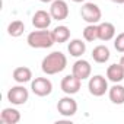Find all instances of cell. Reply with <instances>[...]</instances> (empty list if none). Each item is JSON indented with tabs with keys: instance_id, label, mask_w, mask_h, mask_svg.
<instances>
[{
	"instance_id": "ba28073f",
	"label": "cell",
	"mask_w": 124,
	"mask_h": 124,
	"mask_svg": "<svg viewBox=\"0 0 124 124\" xmlns=\"http://www.w3.org/2000/svg\"><path fill=\"white\" fill-rule=\"evenodd\" d=\"M80 86H82V80L79 78H76L73 73L72 75H67L61 79V83H60V88L66 95H75L80 91Z\"/></svg>"
},
{
	"instance_id": "6da1fadb",
	"label": "cell",
	"mask_w": 124,
	"mask_h": 124,
	"mask_svg": "<svg viewBox=\"0 0 124 124\" xmlns=\"http://www.w3.org/2000/svg\"><path fill=\"white\" fill-rule=\"evenodd\" d=\"M67 67V57L61 51H53L42 58L41 70L45 75H57Z\"/></svg>"
},
{
	"instance_id": "e0dca14e",
	"label": "cell",
	"mask_w": 124,
	"mask_h": 124,
	"mask_svg": "<svg viewBox=\"0 0 124 124\" xmlns=\"http://www.w3.org/2000/svg\"><path fill=\"white\" fill-rule=\"evenodd\" d=\"M108 96L112 104L123 105L124 104V86L120 83H114V86L108 89Z\"/></svg>"
},
{
	"instance_id": "8fae6325",
	"label": "cell",
	"mask_w": 124,
	"mask_h": 124,
	"mask_svg": "<svg viewBox=\"0 0 124 124\" xmlns=\"http://www.w3.org/2000/svg\"><path fill=\"white\" fill-rule=\"evenodd\" d=\"M53 22V16L47 10H37L32 15V25L37 29H48Z\"/></svg>"
},
{
	"instance_id": "9a60e30c",
	"label": "cell",
	"mask_w": 124,
	"mask_h": 124,
	"mask_svg": "<svg viewBox=\"0 0 124 124\" xmlns=\"http://www.w3.org/2000/svg\"><path fill=\"white\" fill-rule=\"evenodd\" d=\"M21 121V112L16 108H5L0 114V123L3 124H16Z\"/></svg>"
},
{
	"instance_id": "9c48e42d",
	"label": "cell",
	"mask_w": 124,
	"mask_h": 124,
	"mask_svg": "<svg viewBox=\"0 0 124 124\" xmlns=\"http://www.w3.org/2000/svg\"><path fill=\"white\" fill-rule=\"evenodd\" d=\"M50 13L54 21H64L69 16V5L64 0H54L50 6Z\"/></svg>"
},
{
	"instance_id": "d4e9b609",
	"label": "cell",
	"mask_w": 124,
	"mask_h": 124,
	"mask_svg": "<svg viewBox=\"0 0 124 124\" xmlns=\"http://www.w3.org/2000/svg\"><path fill=\"white\" fill-rule=\"evenodd\" d=\"M39 2H42V3H51V2H54V0H39Z\"/></svg>"
},
{
	"instance_id": "277c9868",
	"label": "cell",
	"mask_w": 124,
	"mask_h": 124,
	"mask_svg": "<svg viewBox=\"0 0 124 124\" xmlns=\"http://www.w3.org/2000/svg\"><path fill=\"white\" fill-rule=\"evenodd\" d=\"M88 89H89L91 95H93V96H102L109 89L108 88V80L102 75H95V76L89 78Z\"/></svg>"
},
{
	"instance_id": "30bf717a",
	"label": "cell",
	"mask_w": 124,
	"mask_h": 124,
	"mask_svg": "<svg viewBox=\"0 0 124 124\" xmlns=\"http://www.w3.org/2000/svg\"><path fill=\"white\" fill-rule=\"evenodd\" d=\"M72 73L76 78H79L80 80L89 79L91 78V73H92V66H91V63H89L88 60L80 58V60L75 61V64L72 67Z\"/></svg>"
},
{
	"instance_id": "2e32d148",
	"label": "cell",
	"mask_w": 124,
	"mask_h": 124,
	"mask_svg": "<svg viewBox=\"0 0 124 124\" xmlns=\"http://www.w3.org/2000/svg\"><path fill=\"white\" fill-rule=\"evenodd\" d=\"M12 76H13V80H15L16 83H22V85L32 80V72H31V69L26 67V66H19V67H16V69L13 70Z\"/></svg>"
},
{
	"instance_id": "7402d4cb",
	"label": "cell",
	"mask_w": 124,
	"mask_h": 124,
	"mask_svg": "<svg viewBox=\"0 0 124 124\" xmlns=\"http://www.w3.org/2000/svg\"><path fill=\"white\" fill-rule=\"evenodd\" d=\"M114 48H115L118 53H124V32L118 34V35L114 38Z\"/></svg>"
},
{
	"instance_id": "cb8c5ba5",
	"label": "cell",
	"mask_w": 124,
	"mask_h": 124,
	"mask_svg": "<svg viewBox=\"0 0 124 124\" xmlns=\"http://www.w3.org/2000/svg\"><path fill=\"white\" fill-rule=\"evenodd\" d=\"M120 64H121V66H123V69H124V55L120 58Z\"/></svg>"
},
{
	"instance_id": "7c38bea8",
	"label": "cell",
	"mask_w": 124,
	"mask_h": 124,
	"mask_svg": "<svg viewBox=\"0 0 124 124\" xmlns=\"http://www.w3.org/2000/svg\"><path fill=\"white\" fill-rule=\"evenodd\" d=\"M107 79L112 83H120L124 80V69L120 63H114L107 69Z\"/></svg>"
},
{
	"instance_id": "3957f363",
	"label": "cell",
	"mask_w": 124,
	"mask_h": 124,
	"mask_svg": "<svg viewBox=\"0 0 124 124\" xmlns=\"http://www.w3.org/2000/svg\"><path fill=\"white\" fill-rule=\"evenodd\" d=\"M80 16L88 23H98L102 19V12L95 3H85L80 8Z\"/></svg>"
},
{
	"instance_id": "4fadbf2b",
	"label": "cell",
	"mask_w": 124,
	"mask_h": 124,
	"mask_svg": "<svg viewBox=\"0 0 124 124\" xmlns=\"http://www.w3.org/2000/svg\"><path fill=\"white\" fill-rule=\"evenodd\" d=\"M98 34L101 41H111L115 38V26L111 22H101L98 25Z\"/></svg>"
},
{
	"instance_id": "8992f818",
	"label": "cell",
	"mask_w": 124,
	"mask_h": 124,
	"mask_svg": "<svg viewBox=\"0 0 124 124\" xmlns=\"http://www.w3.org/2000/svg\"><path fill=\"white\" fill-rule=\"evenodd\" d=\"M57 111L63 117H73L78 112V102L72 98V95L63 96L57 102Z\"/></svg>"
},
{
	"instance_id": "ffe728a7",
	"label": "cell",
	"mask_w": 124,
	"mask_h": 124,
	"mask_svg": "<svg viewBox=\"0 0 124 124\" xmlns=\"http://www.w3.org/2000/svg\"><path fill=\"white\" fill-rule=\"evenodd\" d=\"M83 39L88 41V42H93V41L99 39L98 25L96 23H89L88 26H85V29H83Z\"/></svg>"
},
{
	"instance_id": "52a82bcc",
	"label": "cell",
	"mask_w": 124,
	"mask_h": 124,
	"mask_svg": "<svg viewBox=\"0 0 124 124\" xmlns=\"http://www.w3.org/2000/svg\"><path fill=\"white\" fill-rule=\"evenodd\" d=\"M31 91L37 96H48L53 92V83L48 78H35L31 80Z\"/></svg>"
},
{
	"instance_id": "7a4b0ae2",
	"label": "cell",
	"mask_w": 124,
	"mask_h": 124,
	"mask_svg": "<svg viewBox=\"0 0 124 124\" xmlns=\"http://www.w3.org/2000/svg\"><path fill=\"white\" fill-rule=\"evenodd\" d=\"M26 42L31 48H50L55 44L53 31H47V29H38L29 32L26 37Z\"/></svg>"
},
{
	"instance_id": "5b68a950",
	"label": "cell",
	"mask_w": 124,
	"mask_h": 124,
	"mask_svg": "<svg viewBox=\"0 0 124 124\" xmlns=\"http://www.w3.org/2000/svg\"><path fill=\"white\" fill-rule=\"evenodd\" d=\"M28 99H29V92L22 83L12 86L8 92V101L13 105H23L26 104Z\"/></svg>"
},
{
	"instance_id": "603a6c76",
	"label": "cell",
	"mask_w": 124,
	"mask_h": 124,
	"mask_svg": "<svg viewBox=\"0 0 124 124\" xmlns=\"http://www.w3.org/2000/svg\"><path fill=\"white\" fill-rule=\"evenodd\" d=\"M111 2H114V3H117V5H123L124 0H111Z\"/></svg>"
},
{
	"instance_id": "ac0fdd59",
	"label": "cell",
	"mask_w": 124,
	"mask_h": 124,
	"mask_svg": "<svg viewBox=\"0 0 124 124\" xmlns=\"http://www.w3.org/2000/svg\"><path fill=\"white\" fill-rule=\"evenodd\" d=\"M67 51H69V54H70L72 57H80V55H83L85 51H86V42L82 41V39H79V38H75V39H72V41L69 42Z\"/></svg>"
},
{
	"instance_id": "484cf974",
	"label": "cell",
	"mask_w": 124,
	"mask_h": 124,
	"mask_svg": "<svg viewBox=\"0 0 124 124\" xmlns=\"http://www.w3.org/2000/svg\"><path fill=\"white\" fill-rule=\"evenodd\" d=\"M72 2H75V3H82V2H86V0H72Z\"/></svg>"
},
{
	"instance_id": "44dd1931",
	"label": "cell",
	"mask_w": 124,
	"mask_h": 124,
	"mask_svg": "<svg viewBox=\"0 0 124 124\" xmlns=\"http://www.w3.org/2000/svg\"><path fill=\"white\" fill-rule=\"evenodd\" d=\"M23 31H25V23H23L22 21H13V22H10L9 26H8V34H9L10 37H13V38L21 37V35L23 34Z\"/></svg>"
},
{
	"instance_id": "d6986e66",
	"label": "cell",
	"mask_w": 124,
	"mask_h": 124,
	"mask_svg": "<svg viewBox=\"0 0 124 124\" xmlns=\"http://www.w3.org/2000/svg\"><path fill=\"white\" fill-rule=\"evenodd\" d=\"M53 37H54V41L58 44L67 42L70 39V29L66 25H58L53 29Z\"/></svg>"
},
{
	"instance_id": "5bb4252c",
	"label": "cell",
	"mask_w": 124,
	"mask_h": 124,
	"mask_svg": "<svg viewBox=\"0 0 124 124\" xmlns=\"http://www.w3.org/2000/svg\"><path fill=\"white\" fill-rule=\"evenodd\" d=\"M92 58H93V61H96V63H99V64H104V63H107V61L109 60V57H111V53H109V48L107 47V45H96L93 50H92Z\"/></svg>"
}]
</instances>
